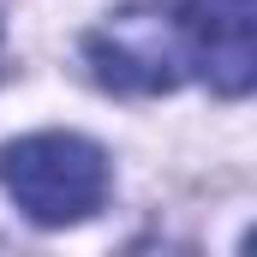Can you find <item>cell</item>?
I'll use <instances>...</instances> for the list:
<instances>
[{"instance_id":"obj_2","label":"cell","mask_w":257,"mask_h":257,"mask_svg":"<svg viewBox=\"0 0 257 257\" xmlns=\"http://www.w3.org/2000/svg\"><path fill=\"white\" fill-rule=\"evenodd\" d=\"M84 54L108 90L126 96H162L186 78V42H180V0H138L114 12L102 30H90Z\"/></svg>"},{"instance_id":"obj_1","label":"cell","mask_w":257,"mask_h":257,"mask_svg":"<svg viewBox=\"0 0 257 257\" xmlns=\"http://www.w3.org/2000/svg\"><path fill=\"white\" fill-rule=\"evenodd\" d=\"M0 186L36 227H72L102 209L108 156L78 132H30L0 144Z\"/></svg>"},{"instance_id":"obj_3","label":"cell","mask_w":257,"mask_h":257,"mask_svg":"<svg viewBox=\"0 0 257 257\" xmlns=\"http://www.w3.org/2000/svg\"><path fill=\"white\" fill-rule=\"evenodd\" d=\"M257 0H180L186 72H197L215 96H245L257 78Z\"/></svg>"}]
</instances>
